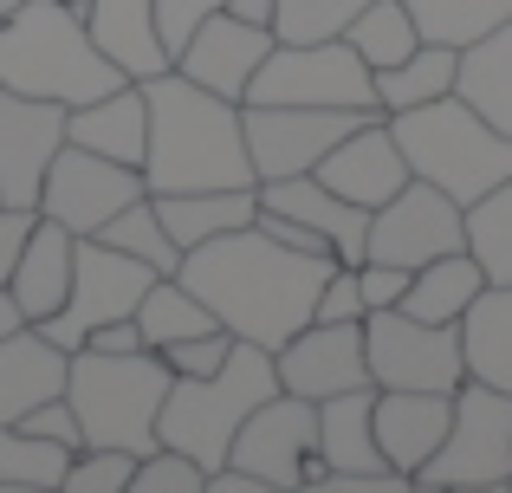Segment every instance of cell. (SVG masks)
I'll use <instances>...</instances> for the list:
<instances>
[{
	"mask_svg": "<svg viewBox=\"0 0 512 493\" xmlns=\"http://www.w3.org/2000/svg\"><path fill=\"white\" fill-rule=\"evenodd\" d=\"M331 266H338L331 253H299V247L273 241L260 221H247V228H234V234H214V241L188 247L182 266H175V279H182L234 338L279 351L299 325H312L318 286H325Z\"/></svg>",
	"mask_w": 512,
	"mask_h": 493,
	"instance_id": "6da1fadb",
	"label": "cell"
},
{
	"mask_svg": "<svg viewBox=\"0 0 512 493\" xmlns=\"http://www.w3.org/2000/svg\"><path fill=\"white\" fill-rule=\"evenodd\" d=\"M150 98V150H143V182L150 195L169 189H260L247 156V124L234 98H214L195 78L169 72L137 78Z\"/></svg>",
	"mask_w": 512,
	"mask_h": 493,
	"instance_id": "7a4b0ae2",
	"label": "cell"
},
{
	"mask_svg": "<svg viewBox=\"0 0 512 493\" xmlns=\"http://www.w3.org/2000/svg\"><path fill=\"white\" fill-rule=\"evenodd\" d=\"M124 85L111 59L98 52L85 13L65 0H26L13 20H0V91L20 98H52V104H91Z\"/></svg>",
	"mask_w": 512,
	"mask_h": 493,
	"instance_id": "3957f363",
	"label": "cell"
},
{
	"mask_svg": "<svg viewBox=\"0 0 512 493\" xmlns=\"http://www.w3.org/2000/svg\"><path fill=\"white\" fill-rule=\"evenodd\" d=\"M169 383H175V370L163 364V351H72L65 403L78 409L85 448L150 455Z\"/></svg>",
	"mask_w": 512,
	"mask_h": 493,
	"instance_id": "277c9868",
	"label": "cell"
},
{
	"mask_svg": "<svg viewBox=\"0 0 512 493\" xmlns=\"http://www.w3.org/2000/svg\"><path fill=\"white\" fill-rule=\"evenodd\" d=\"M279 390V370L266 344L234 338L227 364L214 377H175L163 396V416H156V442L195 455L201 468H221L227 448H234V429Z\"/></svg>",
	"mask_w": 512,
	"mask_h": 493,
	"instance_id": "5b68a950",
	"label": "cell"
},
{
	"mask_svg": "<svg viewBox=\"0 0 512 493\" xmlns=\"http://www.w3.org/2000/svg\"><path fill=\"white\" fill-rule=\"evenodd\" d=\"M389 130H396V143H402L415 176L448 189L461 208L480 202L487 189H500L512 176V137L493 130L487 117L467 98H454V91L435 98V104H415V111H396Z\"/></svg>",
	"mask_w": 512,
	"mask_h": 493,
	"instance_id": "8992f818",
	"label": "cell"
},
{
	"mask_svg": "<svg viewBox=\"0 0 512 493\" xmlns=\"http://www.w3.org/2000/svg\"><path fill=\"white\" fill-rule=\"evenodd\" d=\"M506 481H512V396L467 377L454 390V422L441 448L415 468V487L506 493Z\"/></svg>",
	"mask_w": 512,
	"mask_h": 493,
	"instance_id": "52a82bcc",
	"label": "cell"
},
{
	"mask_svg": "<svg viewBox=\"0 0 512 493\" xmlns=\"http://www.w3.org/2000/svg\"><path fill=\"white\" fill-rule=\"evenodd\" d=\"M240 104H325V111H376V72L350 39H273Z\"/></svg>",
	"mask_w": 512,
	"mask_h": 493,
	"instance_id": "ba28073f",
	"label": "cell"
},
{
	"mask_svg": "<svg viewBox=\"0 0 512 493\" xmlns=\"http://www.w3.org/2000/svg\"><path fill=\"white\" fill-rule=\"evenodd\" d=\"M363 357L376 390H461V325H428L402 305H376L363 318Z\"/></svg>",
	"mask_w": 512,
	"mask_h": 493,
	"instance_id": "9c48e42d",
	"label": "cell"
},
{
	"mask_svg": "<svg viewBox=\"0 0 512 493\" xmlns=\"http://www.w3.org/2000/svg\"><path fill=\"white\" fill-rule=\"evenodd\" d=\"M150 266L130 260V253L91 241V234H78V253H72V292H65V305L46 318V338L59 344V351H78V344L91 338L98 325H111V318H130L137 312V299L150 292Z\"/></svg>",
	"mask_w": 512,
	"mask_h": 493,
	"instance_id": "30bf717a",
	"label": "cell"
},
{
	"mask_svg": "<svg viewBox=\"0 0 512 493\" xmlns=\"http://www.w3.org/2000/svg\"><path fill=\"white\" fill-rule=\"evenodd\" d=\"M454 247H467V208L448 189H435V182L409 176L383 208H370V247H363V260H389V266H409L415 273V266L441 260Z\"/></svg>",
	"mask_w": 512,
	"mask_h": 493,
	"instance_id": "8fae6325",
	"label": "cell"
},
{
	"mask_svg": "<svg viewBox=\"0 0 512 493\" xmlns=\"http://www.w3.org/2000/svg\"><path fill=\"white\" fill-rule=\"evenodd\" d=\"M227 461L260 474L266 493H299L312 481V461H318V403H305V396H292V390H273L234 429Z\"/></svg>",
	"mask_w": 512,
	"mask_h": 493,
	"instance_id": "7c38bea8",
	"label": "cell"
},
{
	"mask_svg": "<svg viewBox=\"0 0 512 493\" xmlns=\"http://www.w3.org/2000/svg\"><path fill=\"white\" fill-rule=\"evenodd\" d=\"M363 117H376V111H325V104H240V124H247V156H253V182L312 176L318 156H325L331 143H344Z\"/></svg>",
	"mask_w": 512,
	"mask_h": 493,
	"instance_id": "4fadbf2b",
	"label": "cell"
},
{
	"mask_svg": "<svg viewBox=\"0 0 512 493\" xmlns=\"http://www.w3.org/2000/svg\"><path fill=\"white\" fill-rule=\"evenodd\" d=\"M137 195H150L143 169L130 163H111V156L85 150V143H59L46 169V189H39V215H52L59 228L72 234H98L117 208H130Z\"/></svg>",
	"mask_w": 512,
	"mask_h": 493,
	"instance_id": "5bb4252c",
	"label": "cell"
},
{
	"mask_svg": "<svg viewBox=\"0 0 512 493\" xmlns=\"http://www.w3.org/2000/svg\"><path fill=\"white\" fill-rule=\"evenodd\" d=\"M279 390L325 403V396L363 390L370 383V357H363V318H312L273 351Z\"/></svg>",
	"mask_w": 512,
	"mask_h": 493,
	"instance_id": "9a60e30c",
	"label": "cell"
},
{
	"mask_svg": "<svg viewBox=\"0 0 512 493\" xmlns=\"http://www.w3.org/2000/svg\"><path fill=\"white\" fill-rule=\"evenodd\" d=\"M59 143H65V104L0 91V202L39 208V189H46Z\"/></svg>",
	"mask_w": 512,
	"mask_h": 493,
	"instance_id": "2e32d148",
	"label": "cell"
},
{
	"mask_svg": "<svg viewBox=\"0 0 512 493\" xmlns=\"http://www.w3.org/2000/svg\"><path fill=\"white\" fill-rule=\"evenodd\" d=\"M273 26H247V20H234V13H208V20L195 26V33L175 46V72L182 78H195L201 91H214V98H247V85H253V72L266 65V52H273Z\"/></svg>",
	"mask_w": 512,
	"mask_h": 493,
	"instance_id": "e0dca14e",
	"label": "cell"
},
{
	"mask_svg": "<svg viewBox=\"0 0 512 493\" xmlns=\"http://www.w3.org/2000/svg\"><path fill=\"white\" fill-rule=\"evenodd\" d=\"M312 176L325 182V189H338L344 202H357V208H383L389 195H396L402 182L415 176V169H409V156H402L389 117L376 111V117H363V124L350 130L344 143H331V150L318 156Z\"/></svg>",
	"mask_w": 512,
	"mask_h": 493,
	"instance_id": "ac0fdd59",
	"label": "cell"
},
{
	"mask_svg": "<svg viewBox=\"0 0 512 493\" xmlns=\"http://www.w3.org/2000/svg\"><path fill=\"white\" fill-rule=\"evenodd\" d=\"M260 208H279V215L305 221V228L331 247V260H344V266H357L363 247H370V208L344 202V195L325 189L318 176H273V182H260Z\"/></svg>",
	"mask_w": 512,
	"mask_h": 493,
	"instance_id": "d6986e66",
	"label": "cell"
},
{
	"mask_svg": "<svg viewBox=\"0 0 512 493\" xmlns=\"http://www.w3.org/2000/svg\"><path fill=\"white\" fill-rule=\"evenodd\" d=\"M448 422H454V390H376V448L409 481L441 448Z\"/></svg>",
	"mask_w": 512,
	"mask_h": 493,
	"instance_id": "ffe728a7",
	"label": "cell"
},
{
	"mask_svg": "<svg viewBox=\"0 0 512 493\" xmlns=\"http://www.w3.org/2000/svg\"><path fill=\"white\" fill-rule=\"evenodd\" d=\"M318 474H402V468H389L383 448H376V383L318 403V461H312V481H318ZM312 481H305V487H312Z\"/></svg>",
	"mask_w": 512,
	"mask_h": 493,
	"instance_id": "44dd1931",
	"label": "cell"
},
{
	"mask_svg": "<svg viewBox=\"0 0 512 493\" xmlns=\"http://www.w3.org/2000/svg\"><path fill=\"white\" fill-rule=\"evenodd\" d=\"M65 143H85V150L111 156V163L143 169V150H150V98H143L137 78H124L117 91L91 104H72L65 111Z\"/></svg>",
	"mask_w": 512,
	"mask_h": 493,
	"instance_id": "7402d4cb",
	"label": "cell"
},
{
	"mask_svg": "<svg viewBox=\"0 0 512 493\" xmlns=\"http://www.w3.org/2000/svg\"><path fill=\"white\" fill-rule=\"evenodd\" d=\"M72 253H78L72 228H59L52 215L33 221L20 260H13V273H7V292H13V305H20L26 325H46V318L65 305V292H72Z\"/></svg>",
	"mask_w": 512,
	"mask_h": 493,
	"instance_id": "603a6c76",
	"label": "cell"
},
{
	"mask_svg": "<svg viewBox=\"0 0 512 493\" xmlns=\"http://www.w3.org/2000/svg\"><path fill=\"white\" fill-rule=\"evenodd\" d=\"M65 370H72V351H59L39 325L0 331V422H20L33 403L65 396Z\"/></svg>",
	"mask_w": 512,
	"mask_h": 493,
	"instance_id": "cb8c5ba5",
	"label": "cell"
},
{
	"mask_svg": "<svg viewBox=\"0 0 512 493\" xmlns=\"http://www.w3.org/2000/svg\"><path fill=\"white\" fill-rule=\"evenodd\" d=\"M85 26L98 39V52L124 78H156L169 72V46L156 26V0H85Z\"/></svg>",
	"mask_w": 512,
	"mask_h": 493,
	"instance_id": "d4e9b609",
	"label": "cell"
},
{
	"mask_svg": "<svg viewBox=\"0 0 512 493\" xmlns=\"http://www.w3.org/2000/svg\"><path fill=\"white\" fill-rule=\"evenodd\" d=\"M156 215H163L175 247H201L214 234H234L260 215V189H169L156 195Z\"/></svg>",
	"mask_w": 512,
	"mask_h": 493,
	"instance_id": "484cf974",
	"label": "cell"
},
{
	"mask_svg": "<svg viewBox=\"0 0 512 493\" xmlns=\"http://www.w3.org/2000/svg\"><path fill=\"white\" fill-rule=\"evenodd\" d=\"M454 98H467L493 130L512 137V20L461 46V72H454Z\"/></svg>",
	"mask_w": 512,
	"mask_h": 493,
	"instance_id": "4316f807",
	"label": "cell"
},
{
	"mask_svg": "<svg viewBox=\"0 0 512 493\" xmlns=\"http://www.w3.org/2000/svg\"><path fill=\"white\" fill-rule=\"evenodd\" d=\"M461 364L474 383L512 396V286H487L461 312Z\"/></svg>",
	"mask_w": 512,
	"mask_h": 493,
	"instance_id": "83f0119b",
	"label": "cell"
},
{
	"mask_svg": "<svg viewBox=\"0 0 512 493\" xmlns=\"http://www.w3.org/2000/svg\"><path fill=\"white\" fill-rule=\"evenodd\" d=\"M487 292V273L467 247L441 253V260L415 266L409 273V292H402V312L409 318H428V325H461V312Z\"/></svg>",
	"mask_w": 512,
	"mask_h": 493,
	"instance_id": "f1b7e54d",
	"label": "cell"
},
{
	"mask_svg": "<svg viewBox=\"0 0 512 493\" xmlns=\"http://www.w3.org/2000/svg\"><path fill=\"white\" fill-rule=\"evenodd\" d=\"M454 72H461V46H435V39H422L409 59H396V65L376 72V111L396 117V111H415V104L448 98Z\"/></svg>",
	"mask_w": 512,
	"mask_h": 493,
	"instance_id": "f546056e",
	"label": "cell"
},
{
	"mask_svg": "<svg viewBox=\"0 0 512 493\" xmlns=\"http://www.w3.org/2000/svg\"><path fill=\"white\" fill-rule=\"evenodd\" d=\"M214 325H221V318H214L175 273H156L150 292L137 299V331H143V344H150V351H169V344L201 338V331H214Z\"/></svg>",
	"mask_w": 512,
	"mask_h": 493,
	"instance_id": "4dcf8cb0",
	"label": "cell"
},
{
	"mask_svg": "<svg viewBox=\"0 0 512 493\" xmlns=\"http://www.w3.org/2000/svg\"><path fill=\"white\" fill-rule=\"evenodd\" d=\"M65 468H72V448L39 442L20 422H0V487L7 493H59Z\"/></svg>",
	"mask_w": 512,
	"mask_h": 493,
	"instance_id": "1f68e13d",
	"label": "cell"
},
{
	"mask_svg": "<svg viewBox=\"0 0 512 493\" xmlns=\"http://www.w3.org/2000/svg\"><path fill=\"white\" fill-rule=\"evenodd\" d=\"M91 241H104V247H117V253H130V260H143L150 273H175L182 266V247L169 241V228H163V215H156V195H137L130 208H117L111 221H104Z\"/></svg>",
	"mask_w": 512,
	"mask_h": 493,
	"instance_id": "d6a6232c",
	"label": "cell"
},
{
	"mask_svg": "<svg viewBox=\"0 0 512 493\" xmlns=\"http://www.w3.org/2000/svg\"><path fill=\"white\" fill-rule=\"evenodd\" d=\"M467 253L480 260L487 286H512V176L467 202Z\"/></svg>",
	"mask_w": 512,
	"mask_h": 493,
	"instance_id": "836d02e7",
	"label": "cell"
},
{
	"mask_svg": "<svg viewBox=\"0 0 512 493\" xmlns=\"http://www.w3.org/2000/svg\"><path fill=\"white\" fill-rule=\"evenodd\" d=\"M402 7H409L415 33L435 46H474L480 33L512 20V0H402Z\"/></svg>",
	"mask_w": 512,
	"mask_h": 493,
	"instance_id": "e575fe53",
	"label": "cell"
},
{
	"mask_svg": "<svg viewBox=\"0 0 512 493\" xmlns=\"http://www.w3.org/2000/svg\"><path fill=\"white\" fill-rule=\"evenodd\" d=\"M344 39L357 46V59L370 65V72H383V65L409 59V52L422 46V33H415V20H409V7H402V0H370V7L344 26Z\"/></svg>",
	"mask_w": 512,
	"mask_h": 493,
	"instance_id": "d590c367",
	"label": "cell"
},
{
	"mask_svg": "<svg viewBox=\"0 0 512 493\" xmlns=\"http://www.w3.org/2000/svg\"><path fill=\"white\" fill-rule=\"evenodd\" d=\"M363 7H370V0H279L273 33L279 39H344V26L357 20Z\"/></svg>",
	"mask_w": 512,
	"mask_h": 493,
	"instance_id": "8d00e7d4",
	"label": "cell"
},
{
	"mask_svg": "<svg viewBox=\"0 0 512 493\" xmlns=\"http://www.w3.org/2000/svg\"><path fill=\"white\" fill-rule=\"evenodd\" d=\"M130 493H208V468L182 448L156 442L150 455H137V474H130Z\"/></svg>",
	"mask_w": 512,
	"mask_h": 493,
	"instance_id": "74e56055",
	"label": "cell"
},
{
	"mask_svg": "<svg viewBox=\"0 0 512 493\" xmlns=\"http://www.w3.org/2000/svg\"><path fill=\"white\" fill-rule=\"evenodd\" d=\"M130 474H137L130 448H78L59 493H130Z\"/></svg>",
	"mask_w": 512,
	"mask_h": 493,
	"instance_id": "f35d334b",
	"label": "cell"
},
{
	"mask_svg": "<svg viewBox=\"0 0 512 493\" xmlns=\"http://www.w3.org/2000/svg\"><path fill=\"white\" fill-rule=\"evenodd\" d=\"M227 351H234V331H227V325H214V331H201V338L169 344V351H163V364L175 370V377H214V370L227 364Z\"/></svg>",
	"mask_w": 512,
	"mask_h": 493,
	"instance_id": "ab89813d",
	"label": "cell"
},
{
	"mask_svg": "<svg viewBox=\"0 0 512 493\" xmlns=\"http://www.w3.org/2000/svg\"><path fill=\"white\" fill-rule=\"evenodd\" d=\"M20 429H26V435H39V442H59V448H72V455L85 448V429H78V409L65 403V396H46V403H33V409L20 416Z\"/></svg>",
	"mask_w": 512,
	"mask_h": 493,
	"instance_id": "60d3db41",
	"label": "cell"
},
{
	"mask_svg": "<svg viewBox=\"0 0 512 493\" xmlns=\"http://www.w3.org/2000/svg\"><path fill=\"white\" fill-rule=\"evenodd\" d=\"M312 318H370V305H363V286H357V266H331L325 286H318V312Z\"/></svg>",
	"mask_w": 512,
	"mask_h": 493,
	"instance_id": "b9f144b4",
	"label": "cell"
},
{
	"mask_svg": "<svg viewBox=\"0 0 512 493\" xmlns=\"http://www.w3.org/2000/svg\"><path fill=\"white\" fill-rule=\"evenodd\" d=\"M227 0H156V26H163V46H169V65H175V46L195 33L208 13H221Z\"/></svg>",
	"mask_w": 512,
	"mask_h": 493,
	"instance_id": "7bdbcfd3",
	"label": "cell"
},
{
	"mask_svg": "<svg viewBox=\"0 0 512 493\" xmlns=\"http://www.w3.org/2000/svg\"><path fill=\"white\" fill-rule=\"evenodd\" d=\"M357 286H363V305H402L409 292V266H389V260H357Z\"/></svg>",
	"mask_w": 512,
	"mask_h": 493,
	"instance_id": "ee69618b",
	"label": "cell"
},
{
	"mask_svg": "<svg viewBox=\"0 0 512 493\" xmlns=\"http://www.w3.org/2000/svg\"><path fill=\"white\" fill-rule=\"evenodd\" d=\"M33 221H39V208L0 202V286H7V273H13V260H20V247H26V234H33Z\"/></svg>",
	"mask_w": 512,
	"mask_h": 493,
	"instance_id": "f6af8a7d",
	"label": "cell"
},
{
	"mask_svg": "<svg viewBox=\"0 0 512 493\" xmlns=\"http://www.w3.org/2000/svg\"><path fill=\"white\" fill-rule=\"evenodd\" d=\"M227 13H234V20H247V26H273L279 0H227Z\"/></svg>",
	"mask_w": 512,
	"mask_h": 493,
	"instance_id": "bcb514c9",
	"label": "cell"
},
{
	"mask_svg": "<svg viewBox=\"0 0 512 493\" xmlns=\"http://www.w3.org/2000/svg\"><path fill=\"white\" fill-rule=\"evenodd\" d=\"M13 325H26V318H20V305H13V292L0 286V331H13Z\"/></svg>",
	"mask_w": 512,
	"mask_h": 493,
	"instance_id": "7dc6e473",
	"label": "cell"
},
{
	"mask_svg": "<svg viewBox=\"0 0 512 493\" xmlns=\"http://www.w3.org/2000/svg\"><path fill=\"white\" fill-rule=\"evenodd\" d=\"M26 7V0H0V20H13V13H20Z\"/></svg>",
	"mask_w": 512,
	"mask_h": 493,
	"instance_id": "c3c4849f",
	"label": "cell"
},
{
	"mask_svg": "<svg viewBox=\"0 0 512 493\" xmlns=\"http://www.w3.org/2000/svg\"><path fill=\"white\" fill-rule=\"evenodd\" d=\"M65 7H78V13H85V0H65Z\"/></svg>",
	"mask_w": 512,
	"mask_h": 493,
	"instance_id": "681fc988",
	"label": "cell"
},
{
	"mask_svg": "<svg viewBox=\"0 0 512 493\" xmlns=\"http://www.w3.org/2000/svg\"><path fill=\"white\" fill-rule=\"evenodd\" d=\"M506 493H512V481H506Z\"/></svg>",
	"mask_w": 512,
	"mask_h": 493,
	"instance_id": "f907efd6",
	"label": "cell"
}]
</instances>
